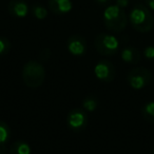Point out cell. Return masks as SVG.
<instances>
[{
	"label": "cell",
	"mask_w": 154,
	"mask_h": 154,
	"mask_svg": "<svg viewBox=\"0 0 154 154\" xmlns=\"http://www.w3.org/2000/svg\"><path fill=\"white\" fill-rule=\"evenodd\" d=\"M50 56H51V51L49 49H43L40 53V59L43 61H47L50 58Z\"/></svg>",
	"instance_id": "d6986e66"
},
{
	"label": "cell",
	"mask_w": 154,
	"mask_h": 154,
	"mask_svg": "<svg viewBox=\"0 0 154 154\" xmlns=\"http://www.w3.org/2000/svg\"><path fill=\"white\" fill-rule=\"evenodd\" d=\"M88 114L82 109H73L66 116V124L72 131L80 132L85 130L88 125Z\"/></svg>",
	"instance_id": "8992f818"
},
{
	"label": "cell",
	"mask_w": 154,
	"mask_h": 154,
	"mask_svg": "<svg viewBox=\"0 0 154 154\" xmlns=\"http://www.w3.org/2000/svg\"><path fill=\"white\" fill-rule=\"evenodd\" d=\"M152 80V73L149 69L138 66L129 71L127 74V82L134 90H143L149 86Z\"/></svg>",
	"instance_id": "5b68a950"
},
{
	"label": "cell",
	"mask_w": 154,
	"mask_h": 154,
	"mask_svg": "<svg viewBox=\"0 0 154 154\" xmlns=\"http://www.w3.org/2000/svg\"><path fill=\"white\" fill-rule=\"evenodd\" d=\"M66 49L69 53L76 57L84 56L87 52V41L82 35H71L66 40Z\"/></svg>",
	"instance_id": "ba28073f"
},
{
	"label": "cell",
	"mask_w": 154,
	"mask_h": 154,
	"mask_svg": "<svg viewBox=\"0 0 154 154\" xmlns=\"http://www.w3.org/2000/svg\"><path fill=\"white\" fill-rule=\"evenodd\" d=\"M32 14L36 19L43 20L48 17V10L45 7H42V5H35L32 8Z\"/></svg>",
	"instance_id": "2e32d148"
},
{
	"label": "cell",
	"mask_w": 154,
	"mask_h": 154,
	"mask_svg": "<svg viewBox=\"0 0 154 154\" xmlns=\"http://www.w3.org/2000/svg\"><path fill=\"white\" fill-rule=\"evenodd\" d=\"M141 114L146 122L149 124H154V101L145 103L141 109Z\"/></svg>",
	"instance_id": "5bb4252c"
},
{
	"label": "cell",
	"mask_w": 154,
	"mask_h": 154,
	"mask_svg": "<svg viewBox=\"0 0 154 154\" xmlns=\"http://www.w3.org/2000/svg\"><path fill=\"white\" fill-rule=\"evenodd\" d=\"M45 79V70L41 62L30 60L22 69V80L30 89H38L43 85Z\"/></svg>",
	"instance_id": "7a4b0ae2"
},
{
	"label": "cell",
	"mask_w": 154,
	"mask_h": 154,
	"mask_svg": "<svg viewBox=\"0 0 154 154\" xmlns=\"http://www.w3.org/2000/svg\"><path fill=\"white\" fill-rule=\"evenodd\" d=\"M129 21L133 29L138 33H148L154 26V17L151 10L145 5H136L129 14Z\"/></svg>",
	"instance_id": "6da1fadb"
},
{
	"label": "cell",
	"mask_w": 154,
	"mask_h": 154,
	"mask_svg": "<svg viewBox=\"0 0 154 154\" xmlns=\"http://www.w3.org/2000/svg\"><path fill=\"white\" fill-rule=\"evenodd\" d=\"M94 47L99 54L103 56H113L118 52L119 41L114 35L101 33L94 39Z\"/></svg>",
	"instance_id": "277c9868"
},
{
	"label": "cell",
	"mask_w": 154,
	"mask_h": 154,
	"mask_svg": "<svg viewBox=\"0 0 154 154\" xmlns=\"http://www.w3.org/2000/svg\"><path fill=\"white\" fill-rule=\"evenodd\" d=\"M115 3H116V5H118L119 8L125 9V8H127L129 5L130 0H115Z\"/></svg>",
	"instance_id": "ffe728a7"
},
{
	"label": "cell",
	"mask_w": 154,
	"mask_h": 154,
	"mask_svg": "<svg viewBox=\"0 0 154 154\" xmlns=\"http://www.w3.org/2000/svg\"><path fill=\"white\" fill-rule=\"evenodd\" d=\"M11 50V42L8 38L0 36V56L5 55Z\"/></svg>",
	"instance_id": "e0dca14e"
},
{
	"label": "cell",
	"mask_w": 154,
	"mask_h": 154,
	"mask_svg": "<svg viewBox=\"0 0 154 154\" xmlns=\"http://www.w3.org/2000/svg\"><path fill=\"white\" fill-rule=\"evenodd\" d=\"M8 10L11 16L15 18H24L29 14V5L24 0H11Z\"/></svg>",
	"instance_id": "30bf717a"
},
{
	"label": "cell",
	"mask_w": 154,
	"mask_h": 154,
	"mask_svg": "<svg viewBox=\"0 0 154 154\" xmlns=\"http://www.w3.org/2000/svg\"><path fill=\"white\" fill-rule=\"evenodd\" d=\"M122 61L129 64H136L141 60V53L137 48L126 47L122 50L120 53Z\"/></svg>",
	"instance_id": "8fae6325"
},
{
	"label": "cell",
	"mask_w": 154,
	"mask_h": 154,
	"mask_svg": "<svg viewBox=\"0 0 154 154\" xmlns=\"http://www.w3.org/2000/svg\"><path fill=\"white\" fill-rule=\"evenodd\" d=\"M94 74L96 78L103 82H111L116 75L115 66L108 60H100L94 66Z\"/></svg>",
	"instance_id": "52a82bcc"
},
{
	"label": "cell",
	"mask_w": 154,
	"mask_h": 154,
	"mask_svg": "<svg viewBox=\"0 0 154 154\" xmlns=\"http://www.w3.org/2000/svg\"><path fill=\"white\" fill-rule=\"evenodd\" d=\"M82 107L87 112H93L98 107V101L94 96H87L82 100Z\"/></svg>",
	"instance_id": "9a60e30c"
},
{
	"label": "cell",
	"mask_w": 154,
	"mask_h": 154,
	"mask_svg": "<svg viewBox=\"0 0 154 154\" xmlns=\"http://www.w3.org/2000/svg\"><path fill=\"white\" fill-rule=\"evenodd\" d=\"M48 7L53 14L63 16L72 11L73 3L71 0H49Z\"/></svg>",
	"instance_id": "9c48e42d"
},
{
	"label": "cell",
	"mask_w": 154,
	"mask_h": 154,
	"mask_svg": "<svg viewBox=\"0 0 154 154\" xmlns=\"http://www.w3.org/2000/svg\"><path fill=\"white\" fill-rule=\"evenodd\" d=\"M153 154H154V150H153Z\"/></svg>",
	"instance_id": "603a6c76"
},
{
	"label": "cell",
	"mask_w": 154,
	"mask_h": 154,
	"mask_svg": "<svg viewBox=\"0 0 154 154\" xmlns=\"http://www.w3.org/2000/svg\"><path fill=\"white\" fill-rule=\"evenodd\" d=\"M31 146L24 140H17L10 147V154H31Z\"/></svg>",
	"instance_id": "4fadbf2b"
},
{
	"label": "cell",
	"mask_w": 154,
	"mask_h": 154,
	"mask_svg": "<svg viewBox=\"0 0 154 154\" xmlns=\"http://www.w3.org/2000/svg\"><path fill=\"white\" fill-rule=\"evenodd\" d=\"M103 23L109 31L120 33L126 29L128 24V16L124 9L118 5H110L103 11Z\"/></svg>",
	"instance_id": "3957f363"
},
{
	"label": "cell",
	"mask_w": 154,
	"mask_h": 154,
	"mask_svg": "<svg viewBox=\"0 0 154 154\" xmlns=\"http://www.w3.org/2000/svg\"><path fill=\"white\" fill-rule=\"evenodd\" d=\"M143 56L149 60L154 59V47L153 45H149V47L145 48V50H143Z\"/></svg>",
	"instance_id": "ac0fdd59"
},
{
	"label": "cell",
	"mask_w": 154,
	"mask_h": 154,
	"mask_svg": "<svg viewBox=\"0 0 154 154\" xmlns=\"http://www.w3.org/2000/svg\"><path fill=\"white\" fill-rule=\"evenodd\" d=\"M94 1H95L96 3H98V5H107V3L109 2L110 0H94Z\"/></svg>",
	"instance_id": "7402d4cb"
},
{
	"label": "cell",
	"mask_w": 154,
	"mask_h": 154,
	"mask_svg": "<svg viewBox=\"0 0 154 154\" xmlns=\"http://www.w3.org/2000/svg\"><path fill=\"white\" fill-rule=\"evenodd\" d=\"M146 7L149 8V10L154 11V0H145Z\"/></svg>",
	"instance_id": "44dd1931"
},
{
	"label": "cell",
	"mask_w": 154,
	"mask_h": 154,
	"mask_svg": "<svg viewBox=\"0 0 154 154\" xmlns=\"http://www.w3.org/2000/svg\"><path fill=\"white\" fill-rule=\"evenodd\" d=\"M11 138L10 126L3 120H0V154L5 152V148Z\"/></svg>",
	"instance_id": "7c38bea8"
}]
</instances>
